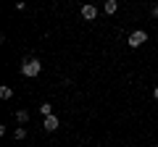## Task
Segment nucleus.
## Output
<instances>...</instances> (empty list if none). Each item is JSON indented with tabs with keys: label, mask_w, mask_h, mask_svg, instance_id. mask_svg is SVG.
<instances>
[{
	"label": "nucleus",
	"mask_w": 158,
	"mask_h": 147,
	"mask_svg": "<svg viewBox=\"0 0 158 147\" xmlns=\"http://www.w3.org/2000/svg\"><path fill=\"white\" fill-rule=\"evenodd\" d=\"M0 97H3V100H11V97H13V89L3 84V87H0Z\"/></svg>",
	"instance_id": "423d86ee"
},
{
	"label": "nucleus",
	"mask_w": 158,
	"mask_h": 147,
	"mask_svg": "<svg viewBox=\"0 0 158 147\" xmlns=\"http://www.w3.org/2000/svg\"><path fill=\"white\" fill-rule=\"evenodd\" d=\"M13 137H16V139H24V137H27V129H24V126H16V131H13Z\"/></svg>",
	"instance_id": "1a4fd4ad"
},
{
	"label": "nucleus",
	"mask_w": 158,
	"mask_h": 147,
	"mask_svg": "<svg viewBox=\"0 0 158 147\" xmlns=\"http://www.w3.org/2000/svg\"><path fill=\"white\" fill-rule=\"evenodd\" d=\"M40 71H42V63H40L37 58H27V61L21 63V74L24 76H37Z\"/></svg>",
	"instance_id": "f257e3e1"
},
{
	"label": "nucleus",
	"mask_w": 158,
	"mask_h": 147,
	"mask_svg": "<svg viewBox=\"0 0 158 147\" xmlns=\"http://www.w3.org/2000/svg\"><path fill=\"white\" fill-rule=\"evenodd\" d=\"M79 13H82V18H85V21H95V18H98V8L90 6V3L79 8Z\"/></svg>",
	"instance_id": "7ed1b4c3"
},
{
	"label": "nucleus",
	"mask_w": 158,
	"mask_h": 147,
	"mask_svg": "<svg viewBox=\"0 0 158 147\" xmlns=\"http://www.w3.org/2000/svg\"><path fill=\"white\" fill-rule=\"evenodd\" d=\"M153 147H158V145H153Z\"/></svg>",
	"instance_id": "f8f14e48"
},
{
	"label": "nucleus",
	"mask_w": 158,
	"mask_h": 147,
	"mask_svg": "<svg viewBox=\"0 0 158 147\" xmlns=\"http://www.w3.org/2000/svg\"><path fill=\"white\" fill-rule=\"evenodd\" d=\"M16 121L19 124H27L29 121V110H16Z\"/></svg>",
	"instance_id": "6e6552de"
},
{
	"label": "nucleus",
	"mask_w": 158,
	"mask_h": 147,
	"mask_svg": "<svg viewBox=\"0 0 158 147\" xmlns=\"http://www.w3.org/2000/svg\"><path fill=\"white\" fill-rule=\"evenodd\" d=\"M116 8H118V3H116V0H106L103 11H106V13H116Z\"/></svg>",
	"instance_id": "39448f33"
},
{
	"label": "nucleus",
	"mask_w": 158,
	"mask_h": 147,
	"mask_svg": "<svg viewBox=\"0 0 158 147\" xmlns=\"http://www.w3.org/2000/svg\"><path fill=\"white\" fill-rule=\"evenodd\" d=\"M150 13H153V16H156V18H158V3H156V6L150 8Z\"/></svg>",
	"instance_id": "9d476101"
},
{
	"label": "nucleus",
	"mask_w": 158,
	"mask_h": 147,
	"mask_svg": "<svg viewBox=\"0 0 158 147\" xmlns=\"http://www.w3.org/2000/svg\"><path fill=\"white\" fill-rule=\"evenodd\" d=\"M42 129H45V131H56L58 129V116H48L45 124H42Z\"/></svg>",
	"instance_id": "20e7f679"
},
{
	"label": "nucleus",
	"mask_w": 158,
	"mask_h": 147,
	"mask_svg": "<svg viewBox=\"0 0 158 147\" xmlns=\"http://www.w3.org/2000/svg\"><path fill=\"white\" fill-rule=\"evenodd\" d=\"M148 42V32H142V29H137V32L129 34V47H140Z\"/></svg>",
	"instance_id": "f03ea898"
},
{
	"label": "nucleus",
	"mask_w": 158,
	"mask_h": 147,
	"mask_svg": "<svg viewBox=\"0 0 158 147\" xmlns=\"http://www.w3.org/2000/svg\"><path fill=\"white\" fill-rule=\"evenodd\" d=\"M40 113L45 116V118H48V116H53V105H50V102H42V105H40Z\"/></svg>",
	"instance_id": "0eeeda50"
},
{
	"label": "nucleus",
	"mask_w": 158,
	"mask_h": 147,
	"mask_svg": "<svg viewBox=\"0 0 158 147\" xmlns=\"http://www.w3.org/2000/svg\"><path fill=\"white\" fill-rule=\"evenodd\" d=\"M153 97H156V100H158V87H156V89H153Z\"/></svg>",
	"instance_id": "9b49d317"
}]
</instances>
